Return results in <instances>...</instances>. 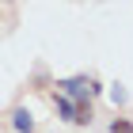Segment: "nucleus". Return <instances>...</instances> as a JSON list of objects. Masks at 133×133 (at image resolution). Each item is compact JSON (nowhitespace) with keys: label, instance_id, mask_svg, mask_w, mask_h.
<instances>
[{"label":"nucleus","instance_id":"1","mask_svg":"<svg viewBox=\"0 0 133 133\" xmlns=\"http://www.w3.org/2000/svg\"><path fill=\"white\" fill-rule=\"evenodd\" d=\"M88 72H76V76H61V80L53 84L57 88V95H65V99H72V103H91L88 99Z\"/></svg>","mask_w":133,"mask_h":133},{"label":"nucleus","instance_id":"2","mask_svg":"<svg viewBox=\"0 0 133 133\" xmlns=\"http://www.w3.org/2000/svg\"><path fill=\"white\" fill-rule=\"evenodd\" d=\"M11 129L15 133H34L38 122H34V114L27 110V107H15V110H11Z\"/></svg>","mask_w":133,"mask_h":133},{"label":"nucleus","instance_id":"3","mask_svg":"<svg viewBox=\"0 0 133 133\" xmlns=\"http://www.w3.org/2000/svg\"><path fill=\"white\" fill-rule=\"evenodd\" d=\"M53 110H57L61 122H72V125H76V103H72V99H65V95L53 91Z\"/></svg>","mask_w":133,"mask_h":133},{"label":"nucleus","instance_id":"4","mask_svg":"<svg viewBox=\"0 0 133 133\" xmlns=\"http://www.w3.org/2000/svg\"><path fill=\"white\" fill-rule=\"evenodd\" d=\"M91 122H95L91 103H76V125H91Z\"/></svg>","mask_w":133,"mask_h":133},{"label":"nucleus","instance_id":"5","mask_svg":"<svg viewBox=\"0 0 133 133\" xmlns=\"http://www.w3.org/2000/svg\"><path fill=\"white\" fill-rule=\"evenodd\" d=\"M107 133H133V122L118 114V118H110V125H107Z\"/></svg>","mask_w":133,"mask_h":133},{"label":"nucleus","instance_id":"6","mask_svg":"<svg viewBox=\"0 0 133 133\" xmlns=\"http://www.w3.org/2000/svg\"><path fill=\"white\" fill-rule=\"evenodd\" d=\"M125 99H129V91H125L122 84H110V103L114 107H125Z\"/></svg>","mask_w":133,"mask_h":133},{"label":"nucleus","instance_id":"7","mask_svg":"<svg viewBox=\"0 0 133 133\" xmlns=\"http://www.w3.org/2000/svg\"><path fill=\"white\" fill-rule=\"evenodd\" d=\"M0 8H4V0H0Z\"/></svg>","mask_w":133,"mask_h":133}]
</instances>
